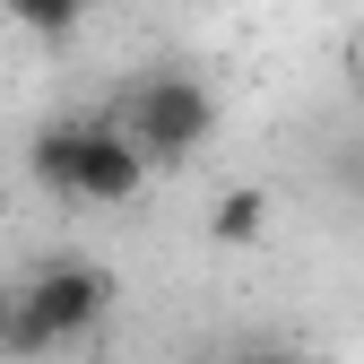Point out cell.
<instances>
[{
    "mask_svg": "<svg viewBox=\"0 0 364 364\" xmlns=\"http://www.w3.org/2000/svg\"><path fill=\"white\" fill-rule=\"evenodd\" d=\"M122 139L139 148L148 165H182V156H200L208 148V130H217V96H208V78H191V70H156V78H139L122 96Z\"/></svg>",
    "mask_w": 364,
    "mask_h": 364,
    "instance_id": "3",
    "label": "cell"
},
{
    "mask_svg": "<svg viewBox=\"0 0 364 364\" xmlns=\"http://www.w3.org/2000/svg\"><path fill=\"white\" fill-rule=\"evenodd\" d=\"M235 364H295V355H278V347H252V355H235Z\"/></svg>",
    "mask_w": 364,
    "mask_h": 364,
    "instance_id": "6",
    "label": "cell"
},
{
    "mask_svg": "<svg viewBox=\"0 0 364 364\" xmlns=\"http://www.w3.org/2000/svg\"><path fill=\"white\" fill-rule=\"evenodd\" d=\"M35 182L78 208H130L148 191V156L122 139V122H43L26 148Z\"/></svg>",
    "mask_w": 364,
    "mask_h": 364,
    "instance_id": "1",
    "label": "cell"
},
{
    "mask_svg": "<svg viewBox=\"0 0 364 364\" xmlns=\"http://www.w3.org/2000/svg\"><path fill=\"white\" fill-rule=\"evenodd\" d=\"M87 9H96V0H9V18L35 26V35H78Z\"/></svg>",
    "mask_w": 364,
    "mask_h": 364,
    "instance_id": "5",
    "label": "cell"
},
{
    "mask_svg": "<svg viewBox=\"0 0 364 364\" xmlns=\"http://www.w3.org/2000/svg\"><path fill=\"white\" fill-rule=\"evenodd\" d=\"M113 312V278L96 260H53L35 269V278L18 287V304L0 312V338L9 347H78L96 338V321Z\"/></svg>",
    "mask_w": 364,
    "mask_h": 364,
    "instance_id": "2",
    "label": "cell"
},
{
    "mask_svg": "<svg viewBox=\"0 0 364 364\" xmlns=\"http://www.w3.org/2000/svg\"><path fill=\"white\" fill-rule=\"evenodd\" d=\"M269 235V191L260 182H225V191L208 200V243L217 252H252Z\"/></svg>",
    "mask_w": 364,
    "mask_h": 364,
    "instance_id": "4",
    "label": "cell"
}]
</instances>
